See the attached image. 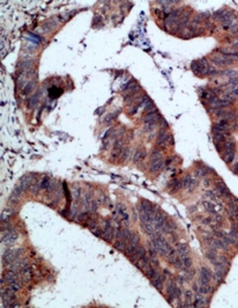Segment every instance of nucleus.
<instances>
[{
    "label": "nucleus",
    "mask_w": 238,
    "mask_h": 308,
    "mask_svg": "<svg viewBox=\"0 0 238 308\" xmlns=\"http://www.w3.org/2000/svg\"><path fill=\"white\" fill-rule=\"evenodd\" d=\"M213 278V273L206 267H202L200 270V285H209Z\"/></svg>",
    "instance_id": "f257e3e1"
},
{
    "label": "nucleus",
    "mask_w": 238,
    "mask_h": 308,
    "mask_svg": "<svg viewBox=\"0 0 238 308\" xmlns=\"http://www.w3.org/2000/svg\"><path fill=\"white\" fill-rule=\"evenodd\" d=\"M233 53H235V55H237V56H238V50H236V51H233Z\"/></svg>",
    "instance_id": "864d4df0"
},
{
    "label": "nucleus",
    "mask_w": 238,
    "mask_h": 308,
    "mask_svg": "<svg viewBox=\"0 0 238 308\" xmlns=\"http://www.w3.org/2000/svg\"><path fill=\"white\" fill-rule=\"evenodd\" d=\"M170 137H171V134L167 133L165 129H161L159 132V136H157V146H159V147L165 146L167 143L170 140Z\"/></svg>",
    "instance_id": "39448f33"
},
{
    "label": "nucleus",
    "mask_w": 238,
    "mask_h": 308,
    "mask_svg": "<svg viewBox=\"0 0 238 308\" xmlns=\"http://www.w3.org/2000/svg\"><path fill=\"white\" fill-rule=\"evenodd\" d=\"M34 179H36V175L34 174H28L23 176L22 179H21V182H20V188L22 189V191L25 192L27 191L28 189H30V187H31V184L34 182Z\"/></svg>",
    "instance_id": "20e7f679"
},
{
    "label": "nucleus",
    "mask_w": 238,
    "mask_h": 308,
    "mask_svg": "<svg viewBox=\"0 0 238 308\" xmlns=\"http://www.w3.org/2000/svg\"><path fill=\"white\" fill-rule=\"evenodd\" d=\"M210 292V287L209 285H200L198 288V293L200 294H208Z\"/></svg>",
    "instance_id": "4c0bfd02"
},
{
    "label": "nucleus",
    "mask_w": 238,
    "mask_h": 308,
    "mask_svg": "<svg viewBox=\"0 0 238 308\" xmlns=\"http://www.w3.org/2000/svg\"><path fill=\"white\" fill-rule=\"evenodd\" d=\"M157 125L156 122H149V123H144V130L146 131H152L155 129V126Z\"/></svg>",
    "instance_id": "37998d69"
},
{
    "label": "nucleus",
    "mask_w": 238,
    "mask_h": 308,
    "mask_svg": "<svg viewBox=\"0 0 238 308\" xmlns=\"http://www.w3.org/2000/svg\"><path fill=\"white\" fill-rule=\"evenodd\" d=\"M237 126H238V120H237Z\"/></svg>",
    "instance_id": "5fc2aeb1"
},
{
    "label": "nucleus",
    "mask_w": 238,
    "mask_h": 308,
    "mask_svg": "<svg viewBox=\"0 0 238 308\" xmlns=\"http://www.w3.org/2000/svg\"><path fill=\"white\" fill-rule=\"evenodd\" d=\"M192 181H193L192 176H190V175L184 176V179L182 180V189H189V187L191 185Z\"/></svg>",
    "instance_id": "cd10ccee"
},
{
    "label": "nucleus",
    "mask_w": 238,
    "mask_h": 308,
    "mask_svg": "<svg viewBox=\"0 0 238 308\" xmlns=\"http://www.w3.org/2000/svg\"><path fill=\"white\" fill-rule=\"evenodd\" d=\"M216 192H217L220 196H222V197H228V196H230V190L227 188V185H225L222 181H218L217 184H216Z\"/></svg>",
    "instance_id": "0eeeda50"
},
{
    "label": "nucleus",
    "mask_w": 238,
    "mask_h": 308,
    "mask_svg": "<svg viewBox=\"0 0 238 308\" xmlns=\"http://www.w3.org/2000/svg\"><path fill=\"white\" fill-rule=\"evenodd\" d=\"M231 46H232L233 49H237L238 50V38H236V40H235L232 43H231Z\"/></svg>",
    "instance_id": "8fccbe9b"
},
{
    "label": "nucleus",
    "mask_w": 238,
    "mask_h": 308,
    "mask_svg": "<svg viewBox=\"0 0 238 308\" xmlns=\"http://www.w3.org/2000/svg\"><path fill=\"white\" fill-rule=\"evenodd\" d=\"M167 259H168V262L170 264H172L174 265L176 262H177V259H179L178 256V251L177 250H174V249H171V251L169 253V255L167 256Z\"/></svg>",
    "instance_id": "412c9836"
},
{
    "label": "nucleus",
    "mask_w": 238,
    "mask_h": 308,
    "mask_svg": "<svg viewBox=\"0 0 238 308\" xmlns=\"http://www.w3.org/2000/svg\"><path fill=\"white\" fill-rule=\"evenodd\" d=\"M230 31H231V34H232V35H236V34L238 33V23H235V25L230 28Z\"/></svg>",
    "instance_id": "de8ad7c7"
},
{
    "label": "nucleus",
    "mask_w": 238,
    "mask_h": 308,
    "mask_svg": "<svg viewBox=\"0 0 238 308\" xmlns=\"http://www.w3.org/2000/svg\"><path fill=\"white\" fill-rule=\"evenodd\" d=\"M232 172L235 173V174H238V161L236 162V164H233V167H232Z\"/></svg>",
    "instance_id": "3c124183"
},
{
    "label": "nucleus",
    "mask_w": 238,
    "mask_h": 308,
    "mask_svg": "<svg viewBox=\"0 0 238 308\" xmlns=\"http://www.w3.org/2000/svg\"><path fill=\"white\" fill-rule=\"evenodd\" d=\"M120 156H121V160H123V161H126L129 156V148L123 149V152H121V155H120Z\"/></svg>",
    "instance_id": "49530a36"
},
{
    "label": "nucleus",
    "mask_w": 238,
    "mask_h": 308,
    "mask_svg": "<svg viewBox=\"0 0 238 308\" xmlns=\"http://www.w3.org/2000/svg\"><path fill=\"white\" fill-rule=\"evenodd\" d=\"M168 188L171 190V192H177L179 189H182V181H178V180H172V181H170Z\"/></svg>",
    "instance_id": "a211bd4d"
},
{
    "label": "nucleus",
    "mask_w": 238,
    "mask_h": 308,
    "mask_svg": "<svg viewBox=\"0 0 238 308\" xmlns=\"http://www.w3.org/2000/svg\"><path fill=\"white\" fill-rule=\"evenodd\" d=\"M177 251L179 253L180 256H186V255L189 254V247H187V244L179 243L178 247H177Z\"/></svg>",
    "instance_id": "7c9ffc66"
},
{
    "label": "nucleus",
    "mask_w": 238,
    "mask_h": 308,
    "mask_svg": "<svg viewBox=\"0 0 238 308\" xmlns=\"http://www.w3.org/2000/svg\"><path fill=\"white\" fill-rule=\"evenodd\" d=\"M8 287L10 288V290H13L14 292H17V291H20V288H21V284L16 280V282H14V283H12V284H8Z\"/></svg>",
    "instance_id": "ea45409f"
},
{
    "label": "nucleus",
    "mask_w": 238,
    "mask_h": 308,
    "mask_svg": "<svg viewBox=\"0 0 238 308\" xmlns=\"http://www.w3.org/2000/svg\"><path fill=\"white\" fill-rule=\"evenodd\" d=\"M227 133L228 132H214L213 139L216 146L218 145H223L227 141Z\"/></svg>",
    "instance_id": "6e6552de"
},
{
    "label": "nucleus",
    "mask_w": 238,
    "mask_h": 308,
    "mask_svg": "<svg viewBox=\"0 0 238 308\" xmlns=\"http://www.w3.org/2000/svg\"><path fill=\"white\" fill-rule=\"evenodd\" d=\"M135 255L139 257V259H142L144 256H146L147 255V251H146V249H144V246H141V244H139L138 246V248H136V251H135Z\"/></svg>",
    "instance_id": "f704fd0d"
},
{
    "label": "nucleus",
    "mask_w": 238,
    "mask_h": 308,
    "mask_svg": "<svg viewBox=\"0 0 238 308\" xmlns=\"http://www.w3.org/2000/svg\"><path fill=\"white\" fill-rule=\"evenodd\" d=\"M103 231H104V229H103ZM114 235H116V228L111 226L109 229L104 231V233H103V236H102V239H103L104 241H106V242H111V241H112V240L114 239Z\"/></svg>",
    "instance_id": "9d476101"
},
{
    "label": "nucleus",
    "mask_w": 238,
    "mask_h": 308,
    "mask_svg": "<svg viewBox=\"0 0 238 308\" xmlns=\"http://www.w3.org/2000/svg\"><path fill=\"white\" fill-rule=\"evenodd\" d=\"M203 302H205V300L202 299L201 294L200 293L195 294V302L193 303V307H202V306H205Z\"/></svg>",
    "instance_id": "72a5a7b5"
},
{
    "label": "nucleus",
    "mask_w": 238,
    "mask_h": 308,
    "mask_svg": "<svg viewBox=\"0 0 238 308\" xmlns=\"http://www.w3.org/2000/svg\"><path fill=\"white\" fill-rule=\"evenodd\" d=\"M139 90H140V89H139V86H138V85L135 84V85H134V86H133V87H132V88H129V89L127 90V93H125V94H124V97H125V99H129V97H133L134 95L136 94V93H138Z\"/></svg>",
    "instance_id": "b1692460"
},
{
    "label": "nucleus",
    "mask_w": 238,
    "mask_h": 308,
    "mask_svg": "<svg viewBox=\"0 0 238 308\" xmlns=\"http://www.w3.org/2000/svg\"><path fill=\"white\" fill-rule=\"evenodd\" d=\"M180 257H182V259H183V270L184 271H186V270L191 269V267H192V261H191V259H190L189 256L186 255V256H180Z\"/></svg>",
    "instance_id": "c85d7f7f"
},
{
    "label": "nucleus",
    "mask_w": 238,
    "mask_h": 308,
    "mask_svg": "<svg viewBox=\"0 0 238 308\" xmlns=\"http://www.w3.org/2000/svg\"><path fill=\"white\" fill-rule=\"evenodd\" d=\"M229 122L227 119H221L218 123H215L213 126V132H228Z\"/></svg>",
    "instance_id": "423d86ee"
},
{
    "label": "nucleus",
    "mask_w": 238,
    "mask_h": 308,
    "mask_svg": "<svg viewBox=\"0 0 238 308\" xmlns=\"http://www.w3.org/2000/svg\"><path fill=\"white\" fill-rule=\"evenodd\" d=\"M38 96L40 95L38 94H36V95H34V96H31L29 100H28V108L29 109H33V108H35L36 105H37V103H38Z\"/></svg>",
    "instance_id": "c756f323"
},
{
    "label": "nucleus",
    "mask_w": 238,
    "mask_h": 308,
    "mask_svg": "<svg viewBox=\"0 0 238 308\" xmlns=\"http://www.w3.org/2000/svg\"><path fill=\"white\" fill-rule=\"evenodd\" d=\"M164 282H165V276H164V274H161V273H159L156 278H154L153 280H152V283H153V285H154V287L157 288L159 291H162V290H163Z\"/></svg>",
    "instance_id": "1a4fd4ad"
},
{
    "label": "nucleus",
    "mask_w": 238,
    "mask_h": 308,
    "mask_svg": "<svg viewBox=\"0 0 238 308\" xmlns=\"http://www.w3.org/2000/svg\"><path fill=\"white\" fill-rule=\"evenodd\" d=\"M113 247H114V249H117V250H119V251H125V249H126V247H127V243H126V241H125V240H123V239H119V240H117V241L114 242Z\"/></svg>",
    "instance_id": "4be33fe9"
},
{
    "label": "nucleus",
    "mask_w": 238,
    "mask_h": 308,
    "mask_svg": "<svg viewBox=\"0 0 238 308\" xmlns=\"http://www.w3.org/2000/svg\"><path fill=\"white\" fill-rule=\"evenodd\" d=\"M22 192H23V191H22V189L20 188V185H17V187L13 190L12 195H10V203H17V202H19V199H20L21 194H22Z\"/></svg>",
    "instance_id": "f8f14e48"
},
{
    "label": "nucleus",
    "mask_w": 238,
    "mask_h": 308,
    "mask_svg": "<svg viewBox=\"0 0 238 308\" xmlns=\"http://www.w3.org/2000/svg\"><path fill=\"white\" fill-rule=\"evenodd\" d=\"M185 300H186V302H192V298H193V292L192 291H186L185 293Z\"/></svg>",
    "instance_id": "a18cd8bd"
},
{
    "label": "nucleus",
    "mask_w": 238,
    "mask_h": 308,
    "mask_svg": "<svg viewBox=\"0 0 238 308\" xmlns=\"http://www.w3.org/2000/svg\"><path fill=\"white\" fill-rule=\"evenodd\" d=\"M222 74L229 77V79H230V78H235V77L237 75V72H236L235 70H225V71L222 72Z\"/></svg>",
    "instance_id": "a19ab883"
},
{
    "label": "nucleus",
    "mask_w": 238,
    "mask_h": 308,
    "mask_svg": "<svg viewBox=\"0 0 238 308\" xmlns=\"http://www.w3.org/2000/svg\"><path fill=\"white\" fill-rule=\"evenodd\" d=\"M21 251H22L21 249H19L17 251H15V250H12V249H8V250H7V251L4 254V256H2V262H4V264H7V265H10V264L14 263L15 259L19 257V256H17V254L21 253Z\"/></svg>",
    "instance_id": "f03ea898"
},
{
    "label": "nucleus",
    "mask_w": 238,
    "mask_h": 308,
    "mask_svg": "<svg viewBox=\"0 0 238 308\" xmlns=\"http://www.w3.org/2000/svg\"><path fill=\"white\" fill-rule=\"evenodd\" d=\"M223 159L224 161L227 162V164H231L232 162L233 158H235V153H236V149H228V151H225L223 152Z\"/></svg>",
    "instance_id": "aec40b11"
},
{
    "label": "nucleus",
    "mask_w": 238,
    "mask_h": 308,
    "mask_svg": "<svg viewBox=\"0 0 238 308\" xmlns=\"http://www.w3.org/2000/svg\"><path fill=\"white\" fill-rule=\"evenodd\" d=\"M2 279H4L7 284H12V283H14V282L17 280V276H16V272H14V271H10H10H8V272L6 273L5 276L2 277Z\"/></svg>",
    "instance_id": "f3484780"
},
{
    "label": "nucleus",
    "mask_w": 238,
    "mask_h": 308,
    "mask_svg": "<svg viewBox=\"0 0 238 308\" xmlns=\"http://www.w3.org/2000/svg\"><path fill=\"white\" fill-rule=\"evenodd\" d=\"M206 259H208V261H210V262H212L213 264L216 263V262H217V259H218L216 249H215V248H210V250H208V251L206 253Z\"/></svg>",
    "instance_id": "dca6fc26"
},
{
    "label": "nucleus",
    "mask_w": 238,
    "mask_h": 308,
    "mask_svg": "<svg viewBox=\"0 0 238 308\" xmlns=\"http://www.w3.org/2000/svg\"><path fill=\"white\" fill-rule=\"evenodd\" d=\"M136 248H138V246L136 244H132V243H129V246L126 247L125 249V254H126V256H132L135 251H136Z\"/></svg>",
    "instance_id": "2f4dec72"
},
{
    "label": "nucleus",
    "mask_w": 238,
    "mask_h": 308,
    "mask_svg": "<svg viewBox=\"0 0 238 308\" xmlns=\"http://www.w3.org/2000/svg\"><path fill=\"white\" fill-rule=\"evenodd\" d=\"M139 242H140V236L138 235V234L133 233V234H132V236H131V240H129V243L136 244V246H139Z\"/></svg>",
    "instance_id": "58836bf2"
},
{
    "label": "nucleus",
    "mask_w": 238,
    "mask_h": 308,
    "mask_svg": "<svg viewBox=\"0 0 238 308\" xmlns=\"http://www.w3.org/2000/svg\"><path fill=\"white\" fill-rule=\"evenodd\" d=\"M146 154H147V152H146L144 149H142V148L138 149V151L134 153V158H133L134 164H140V162H142L144 159L146 158Z\"/></svg>",
    "instance_id": "4468645a"
},
{
    "label": "nucleus",
    "mask_w": 238,
    "mask_h": 308,
    "mask_svg": "<svg viewBox=\"0 0 238 308\" xmlns=\"http://www.w3.org/2000/svg\"><path fill=\"white\" fill-rule=\"evenodd\" d=\"M57 26H58L57 25V21L53 20V19H51V20L46 21L44 25H43V29H44L45 31H50V30H52L53 28H56Z\"/></svg>",
    "instance_id": "a878e982"
},
{
    "label": "nucleus",
    "mask_w": 238,
    "mask_h": 308,
    "mask_svg": "<svg viewBox=\"0 0 238 308\" xmlns=\"http://www.w3.org/2000/svg\"><path fill=\"white\" fill-rule=\"evenodd\" d=\"M141 227L144 229V232L149 236H154V234L156 233V229L153 226V224H148V223H141Z\"/></svg>",
    "instance_id": "ddd939ff"
},
{
    "label": "nucleus",
    "mask_w": 238,
    "mask_h": 308,
    "mask_svg": "<svg viewBox=\"0 0 238 308\" xmlns=\"http://www.w3.org/2000/svg\"><path fill=\"white\" fill-rule=\"evenodd\" d=\"M101 20H102V18H101V16H98V15H97V16H95L94 20H93V26L95 27L97 22H101Z\"/></svg>",
    "instance_id": "09e8293b"
},
{
    "label": "nucleus",
    "mask_w": 238,
    "mask_h": 308,
    "mask_svg": "<svg viewBox=\"0 0 238 308\" xmlns=\"http://www.w3.org/2000/svg\"><path fill=\"white\" fill-rule=\"evenodd\" d=\"M35 86H36V82L35 81H31V82H28V84L25 85V88L22 89V95H28V94H30L33 90H34V88H35Z\"/></svg>",
    "instance_id": "393cba45"
},
{
    "label": "nucleus",
    "mask_w": 238,
    "mask_h": 308,
    "mask_svg": "<svg viewBox=\"0 0 238 308\" xmlns=\"http://www.w3.org/2000/svg\"><path fill=\"white\" fill-rule=\"evenodd\" d=\"M21 274H22L25 282H29L30 277H31V271L27 264H23V267H21Z\"/></svg>",
    "instance_id": "6ab92c4d"
},
{
    "label": "nucleus",
    "mask_w": 238,
    "mask_h": 308,
    "mask_svg": "<svg viewBox=\"0 0 238 308\" xmlns=\"http://www.w3.org/2000/svg\"><path fill=\"white\" fill-rule=\"evenodd\" d=\"M117 115H119V111H117V113H114L113 115H108V116H106V118L104 119V123H105V124H110V123L112 122V119L116 118L114 116H117Z\"/></svg>",
    "instance_id": "c03bdc74"
},
{
    "label": "nucleus",
    "mask_w": 238,
    "mask_h": 308,
    "mask_svg": "<svg viewBox=\"0 0 238 308\" xmlns=\"http://www.w3.org/2000/svg\"><path fill=\"white\" fill-rule=\"evenodd\" d=\"M207 196L210 197L212 199H215V194H214V191H208V192H207Z\"/></svg>",
    "instance_id": "603ef678"
},
{
    "label": "nucleus",
    "mask_w": 238,
    "mask_h": 308,
    "mask_svg": "<svg viewBox=\"0 0 238 308\" xmlns=\"http://www.w3.org/2000/svg\"><path fill=\"white\" fill-rule=\"evenodd\" d=\"M203 206H205V209L207 210L208 212L213 214H216L217 213V207H216V205L213 204L212 202H209V200H206V202H203Z\"/></svg>",
    "instance_id": "5701e85b"
},
{
    "label": "nucleus",
    "mask_w": 238,
    "mask_h": 308,
    "mask_svg": "<svg viewBox=\"0 0 238 308\" xmlns=\"http://www.w3.org/2000/svg\"><path fill=\"white\" fill-rule=\"evenodd\" d=\"M164 166V161L163 159H159V160H156V161H152V164H150V172L152 173H157L159 172L161 169L163 168Z\"/></svg>",
    "instance_id": "9b49d317"
},
{
    "label": "nucleus",
    "mask_w": 238,
    "mask_h": 308,
    "mask_svg": "<svg viewBox=\"0 0 238 308\" xmlns=\"http://www.w3.org/2000/svg\"><path fill=\"white\" fill-rule=\"evenodd\" d=\"M40 189H42V188H40V181H36L35 180V181L33 182V184H31V187H30V191H31L34 195H37Z\"/></svg>",
    "instance_id": "473e14b6"
},
{
    "label": "nucleus",
    "mask_w": 238,
    "mask_h": 308,
    "mask_svg": "<svg viewBox=\"0 0 238 308\" xmlns=\"http://www.w3.org/2000/svg\"><path fill=\"white\" fill-rule=\"evenodd\" d=\"M132 232L129 231V228H123V236H121V239L123 240H125L126 242H129V240H131V236H132Z\"/></svg>",
    "instance_id": "e433bc0d"
},
{
    "label": "nucleus",
    "mask_w": 238,
    "mask_h": 308,
    "mask_svg": "<svg viewBox=\"0 0 238 308\" xmlns=\"http://www.w3.org/2000/svg\"><path fill=\"white\" fill-rule=\"evenodd\" d=\"M159 159H162V152L159 148L153 149V152H152V161H156V160Z\"/></svg>",
    "instance_id": "c9c22d12"
},
{
    "label": "nucleus",
    "mask_w": 238,
    "mask_h": 308,
    "mask_svg": "<svg viewBox=\"0 0 238 308\" xmlns=\"http://www.w3.org/2000/svg\"><path fill=\"white\" fill-rule=\"evenodd\" d=\"M227 113H228V111L224 109H217L215 111V116H216L217 118H224L225 115H227Z\"/></svg>",
    "instance_id": "79ce46f5"
},
{
    "label": "nucleus",
    "mask_w": 238,
    "mask_h": 308,
    "mask_svg": "<svg viewBox=\"0 0 238 308\" xmlns=\"http://www.w3.org/2000/svg\"><path fill=\"white\" fill-rule=\"evenodd\" d=\"M51 182H52V181H51L50 177H48V176L42 177V180H40V188L43 190H45V191H48L50 188V185H51Z\"/></svg>",
    "instance_id": "bb28decb"
},
{
    "label": "nucleus",
    "mask_w": 238,
    "mask_h": 308,
    "mask_svg": "<svg viewBox=\"0 0 238 308\" xmlns=\"http://www.w3.org/2000/svg\"><path fill=\"white\" fill-rule=\"evenodd\" d=\"M212 248H217V249H221V250H228V243L224 242L222 239L216 238V239H214V243H213V246H212Z\"/></svg>",
    "instance_id": "2eb2a0df"
},
{
    "label": "nucleus",
    "mask_w": 238,
    "mask_h": 308,
    "mask_svg": "<svg viewBox=\"0 0 238 308\" xmlns=\"http://www.w3.org/2000/svg\"><path fill=\"white\" fill-rule=\"evenodd\" d=\"M167 218H165V215L163 213H161V212H157V213L155 214V218L153 220V226L155 227L156 231H162L165 224H167Z\"/></svg>",
    "instance_id": "7ed1b4c3"
}]
</instances>
